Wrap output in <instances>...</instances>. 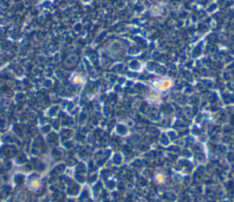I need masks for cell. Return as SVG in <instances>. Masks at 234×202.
Here are the masks:
<instances>
[{
	"label": "cell",
	"mask_w": 234,
	"mask_h": 202,
	"mask_svg": "<svg viewBox=\"0 0 234 202\" xmlns=\"http://www.w3.org/2000/svg\"><path fill=\"white\" fill-rule=\"evenodd\" d=\"M159 98H160V94H159V92H157V91L152 92L148 95V101H150V102H152V103H155V102H157V101H158Z\"/></svg>",
	"instance_id": "277c9868"
},
{
	"label": "cell",
	"mask_w": 234,
	"mask_h": 202,
	"mask_svg": "<svg viewBox=\"0 0 234 202\" xmlns=\"http://www.w3.org/2000/svg\"><path fill=\"white\" fill-rule=\"evenodd\" d=\"M163 13V6L161 4H155L150 7V14L153 17H159Z\"/></svg>",
	"instance_id": "3957f363"
},
{
	"label": "cell",
	"mask_w": 234,
	"mask_h": 202,
	"mask_svg": "<svg viewBox=\"0 0 234 202\" xmlns=\"http://www.w3.org/2000/svg\"><path fill=\"white\" fill-rule=\"evenodd\" d=\"M173 86V80L169 78H164L162 80L159 81V87L158 90L162 92H166L169 90Z\"/></svg>",
	"instance_id": "7a4b0ae2"
},
{
	"label": "cell",
	"mask_w": 234,
	"mask_h": 202,
	"mask_svg": "<svg viewBox=\"0 0 234 202\" xmlns=\"http://www.w3.org/2000/svg\"><path fill=\"white\" fill-rule=\"evenodd\" d=\"M125 50V44L122 41V40H119V39H115L113 40L107 47V51L108 53L113 56V57H115V56H119L123 50Z\"/></svg>",
	"instance_id": "6da1fadb"
}]
</instances>
